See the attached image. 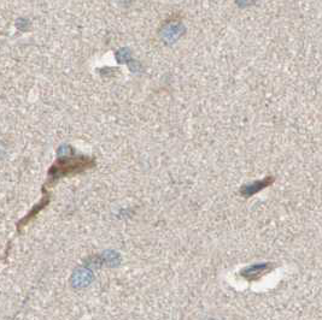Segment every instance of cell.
I'll list each match as a JSON object with an SVG mask.
<instances>
[{
	"mask_svg": "<svg viewBox=\"0 0 322 320\" xmlns=\"http://www.w3.org/2000/svg\"><path fill=\"white\" fill-rule=\"evenodd\" d=\"M237 4L240 6V8H244V6L254 4V0H237Z\"/></svg>",
	"mask_w": 322,
	"mask_h": 320,
	"instance_id": "cell-4",
	"label": "cell"
},
{
	"mask_svg": "<svg viewBox=\"0 0 322 320\" xmlns=\"http://www.w3.org/2000/svg\"><path fill=\"white\" fill-rule=\"evenodd\" d=\"M272 264L266 262V264H257L253 265V266H248L245 270L241 271V276L246 278L247 281H256L258 278H261L263 274L268 273L269 271H272Z\"/></svg>",
	"mask_w": 322,
	"mask_h": 320,
	"instance_id": "cell-1",
	"label": "cell"
},
{
	"mask_svg": "<svg viewBox=\"0 0 322 320\" xmlns=\"http://www.w3.org/2000/svg\"><path fill=\"white\" fill-rule=\"evenodd\" d=\"M273 181H274L273 177H267V178H264V180L256 181V182H254V183L246 184V185H244L243 188H241L240 193H241V195H244V196H251V195L258 193V191L264 189V188L269 187V185L273 183Z\"/></svg>",
	"mask_w": 322,
	"mask_h": 320,
	"instance_id": "cell-3",
	"label": "cell"
},
{
	"mask_svg": "<svg viewBox=\"0 0 322 320\" xmlns=\"http://www.w3.org/2000/svg\"><path fill=\"white\" fill-rule=\"evenodd\" d=\"M185 33V27L181 23H171L162 30V39L167 44H173L180 39V36Z\"/></svg>",
	"mask_w": 322,
	"mask_h": 320,
	"instance_id": "cell-2",
	"label": "cell"
}]
</instances>
